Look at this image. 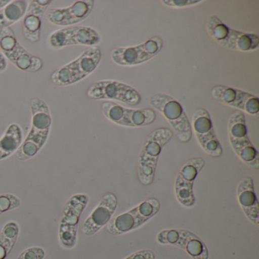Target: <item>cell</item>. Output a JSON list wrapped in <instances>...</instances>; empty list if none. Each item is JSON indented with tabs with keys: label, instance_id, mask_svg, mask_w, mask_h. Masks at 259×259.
<instances>
[{
	"label": "cell",
	"instance_id": "obj_8",
	"mask_svg": "<svg viewBox=\"0 0 259 259\" xmlns=\"http://www.w3.org/2000/svg\"><path fill=\"white\" fill-rule=\"evenodd\" d=\"M160 209V203L157 198H148L128 211L113 216L106 229L114 236L125 234L145 225L157 214Z\"/></svg>",
	"mask_w": 259,
	"mask_h": 259
},
{
	"label": "cell",
	"instance_id": "obj_6",
	"mask_svg": "<svg viewBox=\"0 0 259 259\" xmlns=\"http://www.w3.org/2000/svg\"><path fill=\"white\" fill-rule=\"evenodd\" d=\"M89 200L87 194L77 193L68 198L63 206L59 222L58 239L65 249H72L76 245L80 218Z\"/></svg>",
	"mask_w": 259,
	"mask_h": 259
},
{
	"label": "cell",
	"instance_id": "obj_7",
	"mask_svg": "<svg viewBox=\"0 0 259 259\" xmlns=\"http://www.w3.org/2000/svg\"><path fill=\"white\" fill-rule=\"evenodd\" d=\"M149 104L169 122L180 142L187 143L191 140L192 132L190 121L177 100L166 94H156L150 98Z\"/></svg>",
	"mask_w": 259,
	"mask_h": 259
},
{
	"label": "cell",
	"instance_id": "obj_26",
	"mask_svg": "<svg viewBox=\"0 0 259 259\" xmlns=\"http://www.w3.org/2000/svg\"><path fill=\"white\" fill-rule=\"evenodd\" d=\"M45 250L41 247L33 246L22 251L16 259H45Z\"/></svg>",
	"mask_w": 259,
	"mask_h": 259
},
{
	"label": "cell",
	"instance_id": "obj_15",
	"mask_svg": "<svg viewBox=\"0 0 259 259\" xmlns=\"http://www.w3.org/2000/svg\"><path fill=\"white\" fill-rule=\"evenodd\" d=\"M192 132L201 149L210 157L217 158L223 154V148L213 128L210 113L207 110L199 108L192 116Z\"/></svg>",
	"mask_w": 259,
	"mask_h": 259
},
{
	"label": "cell",
	"instance_id": "obj_24",
	"mask_svg": "<svg viewBox=\"0 0 259 259\" xmlns=\"http://www.w3.org/2000/svg\"><path fill=\"white\" fill-rule=\"evenodd\" d=\"M20 233V226L16 221L7 223L0 232V259H6L14 248Z\"/></svg>",
	"mask_w": 259,
	"mask_h": 259
},
{
	"label": "cell",
	"instance_id": "obj_27",
	"mask_svg": "<svg viewBox=\"0 0 259 259\" xmlns=\"http://www.w3.org/2000/svg\"><path fill=\"white\" fill-rule=\"evenodd\" d=\"M204 2L203 0H163L162 4L170 8L183 9L194 7Z\"/></svg>",
	"mask_w": 259,
	"mask_h": 259
},
{
	"label": "cell",
	"instance_id": "obj_17",
	"mask_svg": "<svg viewBox=\"0 0 259 259\" xmlns=\"http://www.w3.org/2000/svg\"><path fill=\"white\" fill-rule=\"evenodd\" d=\"M50 46L60 50L69 46H87L94 48L101 42L99 33L87 26H70L57 30L48 37Z\"/></svg>",
	"mask_w": 259,
	"mask_h": 259
},
{
	"label": "cell",
	"instance_id": "obj_14",
	"mask_svg": "<svg viewBox=\"0 0 259 259\" xmlns=\"http://www.w3.org/2000/svg\"><path fill=\"white\" fill-rule=\"evenodd\" d=\"M204 165V159L194 157L188 160L177 172L174 182V192L177 201L184 207L190 208L195 205L194 184Z\"/></svg>",
	"mask_w": 259,
	"mask_h": 259
},
{
	"label": "cell",
	"instance_id": "obj_18",
	"mask_svg": "<svg viewBox=\"0 0 259 259\" xmlns=\"http://www.w3.org/2000/svg\"><path fill=\"white\" fill-rule=\"evenodd\" d=\"M117 205L118 200L115 194L111 192L105 194L83 223L81 227L83 234L86 236H94L106 227L114 216Z\"/></svg>",
	"mask_w": 259,
	"mask_h": 259
},
{
	"label": "cell",
	"instance_id": "obj_28",
	"mask_svg": "<svg viewBox=\"0 0 259 259\" xmlns=\"http://www.w3.org/2000/svg\"><path fill=\"white\" fill-rule=\"evenodd\" d=\"M124 259H155V255L151 250H140L132 253Z\"/></svg>",
	"mask_w": 259,
	"mask_h": 259
},
{
	"label": "cell",
	"instance_id": "obj_21",
	"mask_svg": "<svg viewBox=\"0 0 259 259\" xmlns=\"http://www.w3.org/2000/svg\"><path fill=\"white\" fill-rule=\"evenodd\" d=\"M238 203L247 219L256 227L259 226V205L254 180L251 177L242 179L236 187Z\"/></svg>",
	"mask_w": 259,
	"mask_h": 259
},
{
	"label": "cell",
	"instance_id": "obj_25",
	"mask_svg": "<svg viewBox=\"0 0 259 259\" xmlns=\"http://www.w3.org/2000/svg\"><path fill=\"white\" fill-rule=\"evenodd\" d=\"M21 206V200L16 195L0 194V215L6 212L16 210Z\"/></svg>",
	"mask_w": 259,
	"mask_h": 259
},
{
	"label": "cell",
	"instance_id": "obj_22",
	"mask_svg": "<svg viewBox=\"0 0 259 259\" xmlns=\"http://www.w3.org/2000/svg\"><path fill=\"white\" fill-rule=\"evenodd\" d=\"M23 139L22 127L17 123L10 124L0 138V160L16 154L23 142Z\"/></svg>",
	"mask_w": 259,
	"mask_h": 259
},
{
	"label": "cell",
	"instance_id": "obj_4",
	"mask_svg": "<svg viewBox=\"0 0 259 259\" xmlns=\"http://www.w3.org/2000/svg\"><path fill=\"white\" fill-rule=\"evenodd\" d=\"M229 143L238 158L248 167L259 169V153L248 137L245 116L236 110L228 119Z\"/></svg>",
	"mask_w": 259,
	"mask_h": 259
},
{
	"label": "cell",
	"instance_id": "obj_5",
	"mask_svg": "<svg viewBox=\"0 0 259 259\" xmlns=\"http://www.w3.org/2000/svg\"><path fill=\"white\" fill-rule=\"evenodd\" d=\"M206 30L217 44L227 49L244 53L258 49L259 37L257 34L233 29L217 16H211L207 19Z\"/></svg>",
	"mask_w": 259,
	"mask_h": 259
},
{
	"label": "cell",
	"instance_id": "obj_29",
	"mask_svg": "<svg viewBox=\"0 0 259 259\" xmlns=\"http://www.w3.org/2000/svg\"><path fill=\"white\" fill-rule=\"evenodd\" d=\"M8 68L7 59L5 58L2 53L0 52V73L5 72Z\"/></svg>",
	"mask_w": 259,
	"mask_h": 259
},
{
	"label": "cell",
	"instance_id": "obj_12",
	"mask_svg": "<svg viewBox=\"0 0 259 259\" xmlns=\"http://www.w3.org/2000/svg\"><path fill=\"white\" fill-rule=\"evenodd\" d=\"M86 95L96 101H116L127 105H139L142 101L139 92L135 88L116 80H101L92 83Z\"/></svg>",
	"mask_w": 259,
	"mask_h": 259
},
{
	"label": "cell",
	"instance_id": "obj_3",
	"mask_svg": "<svg viewBox=\"0 0 259 259\" xmlns=\"http://www.w3.org/2000/svg\"><path fill=\"white\" fill-rule=\"evenodd\" d=\"M101 57L99 48H88L76 59L54 70L51 75V81L60 87L76 84L96 70Z\"/></svg>",
	"mask_w": 259,
	"mask_h": 259
},
{
	"label": "cell",
	"instance_id": "obj_1",
	"mask_svg": "<svg viewBox=\"0 0 259 259\" xmlns=\"http://www.w3.org/2000/svg\"><path fill=\"white\" fill-rule=\"evenodd\" d=\"M31 128L16 151V158L25 161L34 157L45 147L52 127V115L49 106L40 98H33L30 102Z\"/></svg>",
	"mask_w": 259,
	"mask_h": 259
},
{
	"label": "cell",
	"instance_id": "obj_11",
	"mask_svg": "<svg viewBox=\"0 0 259 259\" xmlns=\"http://www.w3.org/2000/svg\"><path fill=\"white\" fill-rule=\"evenodd\" d=\"M163 46L161 37L155 36L136 46L114 48L110 53V58L118 66H139L152 60L161 51Z\"/></svg>",
	"mask_w": 259,
	"mask_h": 259
},
{
	"label": "cell",
	"instance_id": "obj_13",
	"mask_svg": "<svg viewBox=\"0 0 259 259\" xmlns=\"http://www.w3.org/2000/svg\"><path fill=\"white\" fill-rule=\"evenodd\" d=\"M157 242L181 248L192 259H208L209 252L204 241L195 233L184 229H165L157 235Z\"/></svg>",
	"mask_w": 259,
	"mask_h": 259
},
{
	"label": "cell",
	"instance_id": "obj_20",
	"mask_svg": "<svg viewBox=\"0 0 259 259\" xmlns=\"http://www.w3.org/2000/svg\"><path fill=\"white\" fill-rule=\"evenodd\" d=\"M28 4L22 21V32L27 40L37 43L40 40L42 19L52 1L31 0Z\"/></svg>",
	"mask_w": 259,
	"mask_h": 259
},
{
	"label": "cell",
	"instance_id": "obj_19",
	"mask_svg": "<svg viewBox=\"0 0 259 259\" xmlns=\"http://www.w3.org/2000/svg\"><path fill=\"white\" fill-rule=\"evenodd\" d=\"M94 0H78L66 8L48 10L46 17L50 23L57 26H70L82 22L92 13Z\"/></svg>",
	"mask_w": 259,
	"mask_h": 259
},
{
	"label": "cell",
	"instance_id": "obj_16",
	"mask_svg": "<svg viewBox=\"0 0 259 259\" xmlns=\"http://www.w3.org/2000/svg\"><path fill=\"white\" fill-rule=\"evenodd\" d=\"M210 95L221 104L254 117H259V99L252 94L236 88L216 85L210 90Z\"/></svg>",
	"mask_w": 259,
	"mask_h": 259
},
{
	"label": "cell",
	"instance_id": "obj_9",
	"mask_svg": "<svg viewBox=\"0 0 259 259\" xmlns=\"http://www.w3.org/2000/svg\"><path fill=\"white\" fill-rule=\"evenodd\" d=\"M0 52L22 72L33 73L43 68V60L31 54L19 43L10 27L0 31Z\"/></svg>",
	"mask_w": 259,
	"mask_h": 259
},
{
	"label": "cell",
	"instance_id": "obj_30",
	"mask_svg": "<svg viewBox=\"0 0 259 259\" xmlns=\"http://www.w3.org/2000/svg\"><path fill=\"white\" fill-rule=\"evenodd\" d=\"M10 2L11 0H0V10L7 7Z\"/></svg>",
	"mask_w": 259,
	"mask_h": 259
},
{
	"label": "cell",
	"instance_id": "obj_2",
	"mask_svg": "<svg viewBox=\"0 0 259 259\" xmlns=\"http://www.w3.org/2000/svg\"><path fill=\"white\" fill-rule=\"evenodd\" d=\"M174 133L168 128L153 130L142 144L138 159V179L143 186L154 182L159 157L163 148L172 139Z\"/></svg>",
	"mask_w": 259,
	"mask_h": 259
},
{
	"label": "cell",
	"instance_id": "obj_10",
	"mask_svg": "<svg viewBox=\"0 0 259 259\" xmlns=\"http://www.w3.org/2000/svg\"><path fill=\"white\" fill-rule=\"evenodd\" d=\"M101 112L110 122L126 128H142L154 123L157 118L152 108H128L113 101L101 104Z\"/></svg>",
	"mask_w": 259,
	"mask_h": 259
},
{
	"label": "cell",
	"instance_id": "obj_23",
	"mask_svg": "<svg viewBox=\"0 0 259 259\" xmlns=\"http://www.w3.org/2000/svg\"><path fill=\"white\" fill-rule=\"evenodd\" d=\"M28 1L15 0L0 10V31L10 28L24 17L28 8Z\"/></svg>",
	"mask_w": 259,
	"mask_h": 259
}]
</instances>
